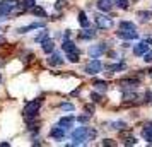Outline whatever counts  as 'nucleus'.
Segmentation results:
<instances>
[{"mask_svg":"<svg viewBox=\"0 0 152 147\" xmlns=\"http://www.w3.org/2000/svg\"><path fill=\"white\" fill-rule=\"evenodd\" d=\"M151 15H152L151 10H140V12H137V17H140L142 22H147L149 19H151Z\"/></svg>","mask_w":152,"mask_h":147,"instance_id":"6ab92c4d","label":"nucleus"},{"mask_svg":"<svg viewBox=\"0 0 152 147\" xmlns=\"http://www.w3.org/2000/svg\"><path fill=\"white\" fill-rule=\"evenodd\" d=\"M97 9L99 10H103V12H108V10H111V7H113V2L111 0H97Z\"/></svg>","mask_w":152,"mask_h":147,"instance_id":"9d476101","label":"nucleus"},{"mask_svg":"<svg viewBox=\"0 0 152 147\" xmlns=\"http://www.w3.org/2000/svg\"><path fill=\"white\" fill-rule=\"evenodd\" d=\"M147 50H149V45H147L145 41H140L138 45L133 46V53H135V55H145Z\"/></svg>","mask_w":152,"mask_h":147,"instance_id":"6e6552de","label":"nucleus"},{"mask_svg":"<svg viewBox=\"0 0 152 147\" xmlns=\"http://www.w3.org/2000/svg\"><path fill=\"white\" fill-rule=\"evenodd\" d=\"M58 125L62 127L63 130H67V128H70V127L74 125V116H63V118H60V121H58Z\"/></svg>","mask_w":152,"mask_h":147,"instance_id":"9b49d317","label":"nucleus"},{"mask_svg":"<svg viewBox=\"0 0 152 147\" xmlns=\"http://www.w3.org/2000/svg\"><path fill=\"white\" fill-rule=\"evenodd\" d=\"M38 28H43L41 22H34V24H29V26L19 28V29H17V33H19V34H24V33H29V31H33V29H38Z\"/></svg>","mask_w":152,"mask_h":147,"instance_id":"f8f14e48","label":"nucleus"},{"mask_svg":"<svg viewBox=\"0 0 152 147\" xmlns=\"http://www.w3.org/2000/svg\"><path fill=\"white\" fill-rule=\"evenodd\" d=\"M145 43H147V45H151V43H152V36H147V38H145Z\"/></svg>","mask_w":152,"mask_h":147,"instance_id":"c9c22d12","label":"nucleus"},{"mask_svg":"<svg viewBox=\"0 0 152 147\" xmlns=\"http://www.w3.org/2000/svg\"><path fill=\"white\" fill-rule=\"evenodd\" d=\"M120 9H128V0H115Z\"/></svg>","mask_w":152,"mask_h":147,"instance_id":"cd10ccee","label":"nucleus"},{"mask_svg":"<svg viewBox=\"0 0 152 147\" xmlns=\"http://www.w3.org/2000/svg\"><path fill=\"white\" fill-rule=\"evenodd\" d=\"M0 43H4V38H2V36H0Z\"/></svg>","mask_w":152,"mask_h":147,"instance_id":"e433bc0d","label":"nucleus"},{"mask_svg":"<svg viewBox=\"0 0 152 147\" xmlns=\"http://www.w3.org/2000/svg\"><path fill=\"white\" fill-rule=\"evenodd\" d=\"M110 128H113V130H121V128H126V123L125 121H113V123H110Z\"/></svg>","mask_w":152,"mask_h":147,"instance_id":"412c9836","label":"nucleus"},{"mask_svg":"<svg viewBox=\"0 0 152 147\" xmlns=\"http://www.w3.org/2000/svg\"><path fill=\"white\" fill-rule=\"evenodd\" d=\"M21 5H22V10H26V9H33L34 7V0H24Z\"/></svg>","mask_w":152,"mask_h":147,"instance_id":"393cba45","label":"nucleus"},{"mask_svg":"<svg viewBox=\"0 0 152 147\" xmlns=\"http://www.w3.org/2000/svg\"><path fill=\"white\" fill-rule=\"evenodd\" d=\"M33 14H36V15H43V17H45V15H46V12H45V9L43 7H33Z\"/></svg>","mask_w":152,"mask_h":147,"instance_id":"a878e982","label":"nucleus"},{"mask_svg":"<svg viewBox=\"0 0 152 147\" xmlns=\"http://www.w3.org/2000/svg\"><path fill=\"white\" fill-rule=\"evenodd\" d=\"M96 24L99 29H110L113 26V19L108 17V15H103V14H97L96 15Z\"/></svg>","mask_w":152,"mask_h":147,"instance_id":"20e7f679","label":"nucleus"},{"mask_svg":"<svg viewBox=\"0 0 152 147\" xmlns=\"http://www.w3.org/2000/svg\"><path fill=\"white\" fill-rule=\"evenodd\" d=\"M0 80H2V75H0Z\"/></svg>","mask_w":152,"mask_h":147,"instance_id":"58836bf2","label":"nucleus"},{"mask_svg":"<svg viewBox=\"0 0 152 147\" xmlns=\"http://www.w3.org/2000/svg\"><path fill=\"white\" fill-rule=\"evenodd\" d=\"M116 36L121 38V39H137L138 38V34L135 33V31H121V29L116 33Z\"/></svg>","mask_w":152,"mask_h":147,"instance_id":"0eeeda50","label":"nucleus"},{"mask_svg":"<svg viewBox=\"0 0 152 147\" xmlns=\"http://www.w3.org/2000/svg\"><path fill=\"white\" fill-rule=\"evenodd\" d=\"M140 84V80L138 79H123V80H120V86H126V87H135V86Z\"/></svg>","mask_w":152,"mask_h":147,"instance_id":"4468645a","label":"nucleus"},{"mask_svg":"<svg viewBox=\"0 0 152 147\" xmlns=\"http://www.w3.org/2000/svg\"><path fill=\"white\" fill-rule=\"evenodd\" d=\"M62 48L67 51V53H70V51H77V48H75V45H74V41H69V38L63 41V45H62Z\"/></svg>","mask_w":152,"mask_h":147,"instance_id":"a211bd4d","label":"nucleus"},{"mask_svg":"<svg viewBox=\"0 0 152 147\" xmlns=\"http://www.w3.org/2000/svg\"><path fill=\"white\" fill-rule=\"evenodd\" d=\"M142 137H144V140H147V142H152V125L144 127V130H142Z\"/></svg>","mask_w":152,"mask_h":147,"instance_id":"2eb2a0df","label":"nucleus"},{"mask_svg":"<svg viewBox=\"0 0 152 147\" xmlns=\"http://www.w3.org/2000/svg\"><path fill=\"white\" fill-rule=\"evenodd\" d=\"M91 98H92L94 103H101V101H103V98H101L99 94H96V92H92V94H91Z\"/></svg>","mask_w":152,"mask_h":147,"instance_id":"c85d7f7f","label":"nucleus"},{"mask_svg":"<svg viewBox=\"0 0 152 147\" xmlns=\"http://www.w3.org/2000/svg\"><path fill=\"white\" fill-rule=\"evenodd\" d=\"M65 5V0H58V4H55V9H62Z\"/></svg>","mask_w":152,"mask_h":147,"instance_id":"473e14b6","label":"nucleus"},{"mask_svg":"<svg viewBox=\"0 0 152 147\" xmlns=\"http://www.w3.org/2000/svg\"><path fill=\"white\" fill-rule=\"evenodd\" d=\"M87 120H89V116H79V121H80V123H86V121H87Z\"/></svg>","mask_w":152,"mask_h":147,"instance_id":"72a5a7b5","label":"nucleus"},{"mask_svg":"<svg viewBox=\"0 0 152 147\" xmlns=\"http://www.w3.org/2000/svg\"><path fill=\"white\" fill-rule=\"evenodd\" d=\"M149 74H151V77H152V70H151V72H149Z\"/></svg>","mask_w":152,"mask_h":147,"instance_id":"4c0bfd02","label":"nucleus"},{"mask_svg":"<svg viewBox=\"0 0 152 147\" xmlns=\"http://www.w3.org/2000/svg\"><path fill=\"white\" fill-rule=\"evenodd\" d=\"M145 98H147V101L152 105V92H147V96H145Z\"/></svg>","mask_w":152,"mask_h":147,"instance_id":"f704fd0d","label":"nucleus"},{"mask_svg":"<svg viewBox=\"0 0 152 147\" xmlns=\"http://www.w3.org/2000/svg\"><path fill=\"white\" fill-rule=\"evenodd\" d=\"M104 51H106V43H99V45H94V46L89 48V55L92 58H99Z\"/></svg>","mask_w":152,"mask_h":147,"instance_id":"39448f33","label":"nucleus"},{"mask_svg":"<svg viewBox=\"0 0 152 147\" xmlns=\"http://www.w3.org/2000/svg\"><path fill=\"white\" fill-rule=\"evenodd\" d=\"M92 86L96 87L97 91H101V92H104L106 89H108V84H106L104 80H94V82H92Z\"/></svg>","mask_w":152,"mask_h":147,"instance_id":"aec40b11","label":"nucleus"},{"mask_svg":"<svg viewBox=\"0 0 152 147\" xmlns=\"http://www.w3.org/2000/svg\"><path fill=\"white\" fill-rule=\"evenodd\" d=\"M67 58H69L72 63H77L79 62V53H77V51H70V53H67Z\"/></svg>","mask_w":152,"mask_h":147,"instance_id":"b1692460","label":"nucleus"},{"mask_svg":"<svg viewBox=\"0 0 152 147\" xmlns=\"http://www.w3.org/2000/svg\"><path fill=\"white\" fill-rule=\"evenodd\" d=\"M48 63L53 65V67H55V65H62L63 58L60 56V53H53V51H51V53H50V58H48Z\"/></svg>","mask_w":152,"mask_h":147,"instance_id":"1a4fd4ad","label":"nucleus"},{"mask_svg":"<svg viewBox=\"0 0 152 147\" xmlns=\"http://www.w3.org/2000/svg\"><path fill=\"white\" fill-rule=\"evenodd\" d=\"M62 110H65V111H74V105L65 103V105H62Z\"/></svg>","mask_w":152,"mask_h":147,"instance_id":"c756f323","label":"nucleus"},{"mask_svg":"<svg viewBox=\"0 0 152 147\" xmlns=\"http://www.w3.org/2000/svg\"><path fill=\"white\" fill-rule=\"evenodd\" d=\"M147 63H151L152 62V51H149V53H145V58H144Z\"/></svg>","mask_w":152,"mask_h":147,"instance_id":"7c9ffc66","label":"nucleus"},{"mask_svg":"<svg viewBox=\"0 0 152 147\" xmlns=\"http://www.w3.org/2000/svg\"><path fill=\"white\" fill-rule=\"evenodd\" d=\"M41 105H43V99H34V101L28 103V106L24 108V116L26 118H34L38 115V111H39Z\"/></svg>","mask_w":152,"mask_h":147,"instance_id":"f03ea898","label":"nucleus"},{"mask_svg":"<svg viewBox=\"0 0 152 147\" xmlns=\"http://www.w3.org/2000/svg\"><path fill=\"white\" fill-rule=\"evenodd\" d=\"M79 36H80V38H82V39H91V38H94V36H96V31H92V29H84V31H80V33H79Z\"/></svg>","mask_w":152,"mask_h":147,"instance_id":"dca6fc26","label":"nucleus"},{"mask_svg":"<svg viewBox=\"0 0 152 147\" xmlns=\"http://www.w3.org/2000/svg\"><path fill=\"white\" fill-rule=\"evenodd\" d=\"M50 137H51V139H56V140H62L63 137H65V130L58 125V127H55V128L50 130Z\"/></svg>","mask_w":152,"mask_h":147,"instance_id":"423d86ee","label":"nucleus"},{"mask_svg":"<svg viewBox=\"0 0 152 147\" xmlns=\"http://www.w3.org/2000/svg\"><path fill=\"white\" fill-rule=\"evenodd\" d=\"M41 48H43V51H45V53H51V51L55 50V43H53V39H48V38H46V39L43 41Z\"/></svg>","mask_w":152,"mask_h":147,"instance_id":"ddd939ff","label":"nucleus"},{"mask_svg":"<svg viewBox=\"0 0 152 147\" xmlns=\"http://www.w3.org/2000/svg\"><path fill=\"white\" fill-rule=\"evenodd\" d=\"M79 22H80V26H84V28H87V26H89L87 15L84 14V12H79Z\"/></svg>","mask_w":152,"mask_h":147,"instance_id":"4be33fe9","label":"nucleus"},{"mask_svg":"<svg viewBox=\"0 0 152 147\" xmlns=\"http://www.w3.org/2000/svg\"><path fill=\"white\" fill-rule=\"evenodd\" d=\"M46 38H48V31H43L41 34H38V36H36V41H38V43H41V41H45Z\"/></svg>","mask_w":152,"mask_h":147,"instance_id":"bb28decb","label":"nucleus"},{"mask_svg":"<svg viewBox=\"0 0 152 147\" xmlns=\"http://www.w3.org/2000/svg\"><path fill=\"white\" fill-rule=\"evenodd\" d=\"M96 135V130H89L87 127H79L72 132V139H74V146H82L87 140H92Z\"/></svg>","mask_w":152,"mask_h":147,"instance_id":"f257e3e1","label":"nucleus"},{"mask_svg":"<svg viewBox=\"0 0 152 147\" xmlns=\"http://www.w3.org/2000/svg\"><path fill=\"white\" fill-rule=\"evenodd\" d=\"M101 69H103V63L99 62L97 58H94L92 62H89L87 65H86V74H89V75H96V74L101 72Z\"/></svg>","mask_w":152,"mask_h":147,"instance_id":"7ed1b4c3","label":"nucleus"},{"mask_svg":"<svg viewBox=\"0 0 152 147\" xmlns=\"http://www.w3.org/2000/svg\"><path fill=\"white\" fill-rule=\"evenodd\" d=\"M120 70H125V63H116V65H110V74H113V72H120Z\"/></svg>","mask_w":152,"mask_h":147,"instance_id":"5701e85b","label":"nucleus"},{"mask_svg":"<svg viewBox=\"0 0 152 147\" xmlns=\"http://www.w3.org/2000/svg\"><path fill=\"white\" fill-rule=\"evenodd\" d=\"M120 29L121 31H135V24L130 21H121L120 22Z\"/></svg>","mask_w":152,"mask_h":147,"instance_id":"f3484780","label":"nucleus"},{"mask_svg":"<svg viewBox=\"0 0 152 147\" xmlns=\"http://www.w3.org/2000/svg\"><path fill=\"white\" fill-rule=\"evenodd\" d=\"M126 146H133V144H137V140L133 139V137H130V139H126V142H125Z\"/></svg>","mask_w":152,"mask_h":147,"instance_id":"2f4dec72","label":"nucleus"}]
</instances>
